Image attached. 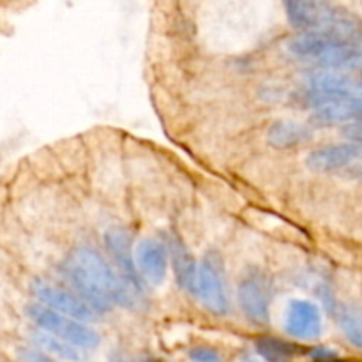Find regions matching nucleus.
<instances>
[{
  "label": "nucleus",
  "instance_id": "f257e3e1",
  "mask_svg": "<svg viewBox=\"0 0 362 362\" xmlns=\"http://www.w3.org/2000/svg\"><path fill=\"white\" fill-rule=\"evenodd\" d=\"M62 271L74 292L98 315L112 306L134 310L136 290L92 246H80L64 262Z\"/></svg>",
  "mask_w": 362,
  "mask_h": 362
},
{
  "label": "nucleus",
  "instance_id": "f03ea898",
  "mask_svg": "<svg viewBox=\"0 0 362 362\" xmlns=\"http://www.w3.org/2000/svg\"><path fill=\"white\" fill-rule=\"evenodd\" d=\"M285 11L290 25L299 30L346 45H361L362 21L343 7L324 0H292L285 4Z\"/></svg>",
  "mask_w": 362,
  "mask_h": 362
},
{
  "label": "nucleus",
  "instance_id": "7ed1b4c3",
  "mask_svg": "<svg viewBox=\"0 0 362 362\" xmlns=\"http://www.w3.org/2000/svg\"><path fill=\"white\" fill-rule=\"evenodd\" d=\"M286 49L296 59L317 64L324 71H350L362 67L359 46L334 41L325 35L300 32L286 41Z\"/></svg>",
  "mask_w": 362,
  "mask_h": 362
},
{
  "label": "nucleus",
  "instance_id": "20e7f679",
  "mask_svg": "<svg viewBox=\"0 0 362 362\" xmlns=\"http://www.w3.org/2000/svg\"><path fill=\"white\" fill-rule=\"evenodd\" d=\"M25 315L37 327V331L55 336V338L76 346L81 352L83 350H95L99 343H101V336L98 334L94 327H90L85 322H78L69 317H64V315L48 310V308L41 306L37 303L27 304Z\"/></svg>",
  "mask_w": 362,
  "mask_h": 362
},
{
  "label": "nucleus",
  "instance_id": "39448f33",
  "mask_svg": "<svg viewBox=\"0 0 362 362\" xmlns=\"http://www.w3.org/2000/svg\"><path fill=\"white\" fill-rule=\"evenodd\" d=\"M30 292L37 304L57 311V313L69 317L78 322H94L98 313L78 296L74 290H67L60 285L45 281V279H34L30 285Z\"/></svg>",
  "mask_w": 362,
  "mask_h": 362
},
{
  "label": "nucleus",
  "instance_id": "423d86ee",
  "mask_svg": "<svg viewBox=\"0 0 362 362\" xmlns=\"http://www.w3.org/2000/svg\"><path fill=\"white\" fill-rule=\"evenodd\" d=\"M271 283L262 272L251 271L240 279L237 286V300L250 322L258 325L267 324L269 313H271Z\"/></svg>",
  "mask_w": 362,
  "mask_h": 362
},
{
  "label": "nucleus",
  "instance_id": "0eeeda50",
  "mask_svg": "<svg viewBox=\"0 0 362 362\" xmlns=\"http://www.w3.org/2000/svg\"><path fill=\"white\" fill-rule=\"evenodd\" d=\"M105 246L112 260L115 262L119 274L136 290L144 293L145 281L138 272L136 260H134L133 235L124 226H110L105 233Z\"/></svg>",
  "mask_w": 362,
  "mask_h": 362
},
{
  "label": "nucleus",
  "instance_id": "6e6552de",
  "mask_svg": "<svg viewBox=\"0 0 362 362\" xmlns=\"http://www.w3.org/2000/svg\"><path fill=\"white\" fill-rule=\"evenodd\" d=\"M285 331L290 338L317 341L324 331L320 308L313 300L292 299L285 311Z\"/></svg>",
  "mask_w": 362,
  "mask_h": 362
},
{
  "label": "nucleus",
  "instance_id": "1a4fd4ad",
  "mask_svg": "<svg viewBox=\"0 0 362 362\" xmlns=\"http://www.w3.org/2000/svg\"><path fill=\"white\" fill-rule=\"evenodd\" d=\"M197 297L202 300L209 313L223 317L230 311V300L223 274L218 265L209 257L198 264Z\"/></svg>",
  "mask_w": 362,
  "mask_h": 362
},
{
  "label": "nucleus",
  "instance_id": "9d476101",
  "mask_svg": "<svg viewBox=\"0 0 362 362\" xmlns=\"http://www.w3.org/2000/svg\"><path fill=\"white\" fill-rule=\"evenodd\" d=\"M313 113L311 122L317 126H339V124L361 122L362 120V98H313Z\"/></svg>",
  "mask_w": 362,
  "mask_h": 362
},
{
  "label": "nucleus",
  "instance_id": "9b49d317",
  "mask_svg": "<svg viewBox=\"0 0 362 362\" xmlns=\"http://www.w3.org/2000/svg\"><path fill=\"white\" fill-rule=\"evenodd\" d=\"M134 260L141 279L148 285L161 286L166 281L170 255L166 244L158 239H144L134 247Z\"/></svg>",
  "mask_w": 362,
  "mask_h": 362
},
{
  "label": "nucleus",
  "instance_id": "f8f14e48",
  "mask_svg": "<svg viewBox=\"0 0 362 362\" xmlns=\"http://www.w3.org/2000/svg\"><path fill=\"white\" fill-rule=\"evenodd\" d=\"M359 156V147L352 141L331 144L313 148L306 156V166L313 173H331L354 163Z\"/></svg>",
  "mask_w": 362,
  "mask_h": 362
},
{
  "label": "nucleus",
  "instance_id": "ddd939ff",
  "mask_svg": "<svg viewBox=\"0 0 362 362\" xmlns=\"http://www.w3.org/2000/svg\"><path fill=\"white\" fill-rule=\"evenodd\" d=\"M166 247H168L170 262H172L173 272H175V278L179 281V285L184 290L197 296L198 265L193 255L187 251V247L177 237H170L168 243H166Z\"/></svg>",
  "mask_w": 362,
  "mask_h": 362
},
{
  "label": "nucleus",
  "instance_id": "4468645a",
  "mask_svg": "<svg viewBox=\"0 0 362 362\" xmlns=\"http://www.w3.org/2000/svg\"><path fill=\"white\" fill-rule=\"evenodd\" d=\"M311 126L297 120L281 119L271 124L267 131V144L278 151H286L310 141Z\"/></svg>",
  "mask_w": 362,
  "mask_h": 362
},
{
  "label": "nucleus",
  "instance_id": "2eb2a0df",
  "mask_svg": "<svg viewBox=\"0 0 362 362\" xmlns=\"http://www.w3.org/2000/svg\"><path fill=\"white\" fill-rule=\"evenodd\" d=\"M30 339L35 345V349L48 354V356H52L53 359L66 361V362L83 361V352H81V350H78L76 346L69 345V343L62 341V339L55 338V336L46 334V332L42 331H34L30 334Z\"/></svg>",
  "mask_w": 362,
  "mask_h": 362
},
{
  "label": "nucleus",
  "instance_id": "dca6fc26",
  "mask_svg": "<svg viewBox=\"0 0 362 362\" xmlns=\"http://www.w3.org/2000/svg\"><path fill=\"white\" fill-rule=\"evenodd\" d=\"M338 325L341 329V332L345 334V338L352 343L354 346L362 350V313L357 311L356 308L349 306H341L338 310Z\"/></svg>",
  "mask_w": 362,
  "mask_h": 362
},
{
  "label": "nucleus",
  "instance_id": "f3484780",
  "mask_svg": "<svg viewBox=\"0 0 362 362\" xmlns=\"http://www.w3.org/2000/svg\"><path fill=\"white\" fill-rule=\"evenodd\" d=\"M257 354L265 362H288L293 357V346L276 338H260L257 341Z\"/></svg>",
  "mask_w": 362,
  "mask_h": 362
},
{
  "label": "nucleus",
  "instance_id": "a211bd4d",
  "mask_svg": "<svg viewBox=\"0 0 362 362\" xmlns=\"http://www.w3.org/2000/svg\"><path fill=\"white\" fill-rule=\"evenodd\" d=\"M18 359H20V362H60L53 359V357L48 356V354L41 352V350L27 349V346L18 349Z\"/></svg>",
  "mask_w": 362,
  "mask_h": 362
},
{
  "label": "nucleus",
  "instance_id": "6ab92c4d",
  "mask_svg": "<svg viewBox=\"0 0 362 362\" xmlns=\"http://www.w3.org/2000/svg\"><path fill=\"white\" fill-rule=\"evenodd\" d=\"M191 362H221V356L218 350L209 349V346H197V349L189 350Z\"/></svg>",
  "mask_w": 362,
  "mask_h": 362
},
{
  "label": "nucleus",
  "instance_id": "aec40b11",
  "mask_svg": "<svg viewBox=\"0 0 362 362\" xmlns=\"http://www.w3.org/2000/svg\"><path fill=\"white\" fill-rule=\"evenodd\" d=\"M343 136H345L349 141H352V144H356V145L361 144L362 141V120L361 122L350 124V126L343 127Z\"/></svg>",
  "mask_w": 362,
  "mask_h": 362
}]
</instances>
